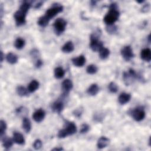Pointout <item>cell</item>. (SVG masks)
Instances as JSON below:
<instances>
[{"instance_id":"6da1fadb","label":"cell","mask_w":151,"mask_h":151,"mask_svg":"<svg viewBox=\"0 0 151 151\" xmlns=\"http://www.w3.org/2000/svg\"><path fill=\"white\" fill-rule=\"evenodd\" d=\"M31 6V2L24 1L21 5L20 9L14 13V17L15 19L16 25L17 26H21L26 24V16Z\"/></svg>"},{"instance_id":"7a4b0ae2","label":"cell","mask_w":151,"mask_h":151,"mask_svg":"<svg viewBox=\"0 0 151 151\" xmlns=\"http://www.w3.org/2000/svg\"><path fill=\"white\" fill-rule=\"evenodd\" d=\"M77 131V127L73 122H67L64 129L60 130L58 133L59 138H64L68 136L74 134Z\"/></svg>"},{"instance_id":"3957f363","label":"cell","mask_w":151,"mask_h":151,"mask_svg":"<svg viewBox=\"0 0 151 151\" xmlns=\"http://www.w3.org/2000/svg\"><path fill=\"white\" fill-rule=\"evenodd\" d=\"M119 12L117 9H110L109 11L104 17V22L108 25H113L119 19Z\"/></svg>"},{"instance_id":"277c9868","label":"cell","mask_w":151,"mask_h":151,"mask_svg":"<svg viewBox=\"0 0 151 151\" xmlns=\"http://www.w3.org/2000/svg\"><path fill=\"white\" fill-rule=\"evenodd\" d=\"M90 47L93 51H99L103 47V44L99 40V35L96 33L93 34L90 36Z\"/></svg>"},{"instance_id":"5b68a950","label":"cell","mask_w":151,"mask_h":151,"mask_svg":"<svg viewBox=\"0 0 151 151\" xmlns=\"http://www.w3.org/2000/svg\"><path fill=\"white\" fill-rule=\"evenodd\" d=\"M63 10V7L60 4H54L53 7L48 9L45 14V16L50 20L54 17L58 13L62 12Z\"/></svg>"},{"instance_id":"8992f818","label":"cell","mask_w":151,"mask_h":151,"mask_svg":"<svg viewBox=\"0 0 151 151\" xmlns=\"http://www.w3.org/2000/svg\"><path fill=\"white\" fill-rule=\"evenodd\" d=\"M67 22L63 19H57L54 23V32L58 36L61 34L66 30Z\"/></svg>"},{"instance_id":"52a82bcc","label":"cell","mask_w":151,"mask_h":151,"mask_svg":"<svg viewBox=\"0 0 151 151\" xmlns=\"http://www.w3.org/2000/svg\"><path fill=\"white\" fill-rule=\"evenodd\" d=\"M132 116L136 122H140L145 117V112L142 108H137L132 110Z\"/></svg>"},{"instance_id":"ba28073f","label":"cell","mask_w":151,"mask_h":151,"mask_svg":"<svg viewBox=\"0 0 151 151\" xmlns=\"http://www.w3.org/2000/svg\"><path fill=\"white\" fill-rule=\"evenodd\" d=\"M120 53L122 57L127 61L130 60L134 57L133 50L131 47L129 46H126L123 47L121 49Z\"/></svg>"},{"instance_id":"9c48e42d","label":"cell","mask_w":151,"mask_h":151,"mask_svg":"<svg viewBox=\"0 0 151 151\" xmlns=\"http://www.w3.org/2000/svg\"><path fill=\"white\" fill-rule=\"evenodd\" d=\"M46 116V112L43 109H38L33 115V118L35 122L40 123L42 122Z\"/></svg>"},{"instance_id":"30bf717a","label":"cell","mask_w":151,"mask_h":151,"mask_svg":"<svg viewBox=\"0 0 151 151\" xmlns=\"http://www.w3.org/2000/svg\"><path fill=\"white\" fill-rule=\"evenodd\" d=\"M73 64L76 67H83L86 63V58L84 56H80L76 58H74L72 59Z\"/></svg>"},{"instance_id":"8fae6325","label":"cell","mask_w":151,"mask_h":151,"mask_svg":"<svg viewBox=\"0 0 151 151\" xmlns=\"http://www.w3.org/2000/svg\"><path fill=\"white\" fill-rule=\"evenodd\" d=\"M73 86L72 82L70 79H66L62 83V89L64 94H67L72 89Z\"/></svg>"},{"instance_id":"7c38bea8","label":"cell","mask_w":151,"mask_h":151,"mask_svg":"<svg viewBox=\"0 0 151 151\" xmlns=\"http://www.w3.org/2000/svg\"><path fill=\"white\" fill-rule=\"evenodd\" d=\"M63 109H64V104H63V102L61 101L55 102L54 103H53L51 106V109L53 110V111L57 113H60L63 110Z\"/></svg>"},{"instance_id":"4fadbf2b","label":"cell","mask_w":151,"mask_h":151,"mask_svg":"<svg viewBox=\"0 0 151 151\" xmlns=\"http://www.w3.org/2000/svg\"><path fill=\"white\" fill-rule=\"evenodd\" d=\"M141 58L147 62L151 60V51L149 48H145L141 51L140 53Z\"/></svg>"},{"instance_id":"5bb4252c","label":"cell","mask_w":151,"mask_h":151,"mask_svg":"<svg viewBox=\"0 0 151 151\" xmlns=\"http://www.w3.org/2000/svg\"><path fill=\"white\" fill-rule=\"evenodd\" d=\"M13 140L19 145H23L25 143V139L23 135L19 132H14L13 134Z\"/></svg>"},{"instance_id":"9a60e30c","label":"cell","mask_w":151,"mask_h":151,"mask_svg":"<svg viewBox=\"0 0 151 151\" xmlns=\"http://www.w3.org/2000/svg\"><path fill=\"white\" fill-rule=\"evenodd\" d=\"M131 99V95L127 93H122L120 95L118 100L120 104L125 105L128 103Z\"/></svg>"},{"instance_id":"2e32d148","label":"cell","mask_w":151,"mask_h":151,"mask_svg":"<svg viewBox=\"0 0 151 151\" xmlns=\"http://www.w3.org/2000/svg\"><path fill=\"white\" fill-rule=\"evenodd\" d=\"M109 139L108 138H107L105 136H102L101 137H100L98 141V143H97V146L100 149H103L105 147H106L109 143Z\"/></svg>"},{"instance_id":"e0dca14e","label":"cell","mask_w":151,"mask_h":151,"mask_svg":"<svg viewBox=\"0 0 151 151\" xmlns=\"http://www.w3.org/2000/svg\"><path fill=\"white\" fill-rule=\"evenodd\" d=\"M74 49V45L73 44V43L70 41H67V43H66L64 44V45L62 47V51L64 53H71Z\"/></svg>"},{"instance_id":"ac0fdd59","label":"cell","mask_w":151,"mask_h":151,"mask_svg":"<svg viewBox=\"0 0 151 151\" xmlns=\"http://www.w3.org/2000/svg\"><path fill=\"white\" fill-rule=\"evenodd\" d=\"M99 92V88L97 84L92 85L87 90L88 93L90 96H96Z\"/></svg>"},{"instance_id":"d6986e66","label":"cell","mask_w":151,"mask_h":151,"mask_svg":"<svg viewBox=\"0 0 151 151\" xmlns=\"http://www.w3.org/2000/svg\"><path fill=\"white\" fill-rule=\"evenodd\" d=\"M6 60L11 64H14L18 61V57L13 53H9L6 56Z\"/></svg>"},{"instance_id":"ffe728a7","label":"cell","mask_w":151,"mask_h":151,"mask_svg":"<svg viewBox=\"0 0 151 151\" xmlns=\"http://www.w3.org/2000/svg\"><path fill=\"white\" fill-rule=\"evenodd\" d=\"M39 88V83L36 80H32L28 86V90L30 93H33L36 91Z\"/></svg>"},{"instance_id":"44dd1931","label":"cell","mask_w":151,"mask_h":151,"mask_svg":"<svg viewBox=\"0 0 151 151\" xmlns=\"http://www.w3.org/2000/svg\"><path fill=\"white\" fill-rule=\"evenodd\" d=\"M23 128L26 133H29L31 129V123L30 120L27 118H24L23 120Z\"/></svg>"},{"instance_id":"7402d4cb","label":"cell","mask_w":151,"mask_h":151,"mask_svg":"<svg viewBox=\"0 0 151 151\" xmlns=\"http://www.w3.org/2000/svg\"><path fill=\"white\" fill-rule=\"evenodd\" d=\"M3 139V146L6 149H9L11 148L13 145V142L14 140L8 137H4L2 138Z\"/></svg>"},{"instance_id":"603a6c76","label":"cell","mask_w":151,"mask_h":151,"mask_svg":"<svg viewBox=\"0 0 151 151\" xmlns=\"http://www.w3.org/2000/svg\"><path fill=\"white\" fill-rule=\"evenodd\" d=\"M65 71L63 70V68L58 67L55 68L54 70V76L56 79H60L63 78L64 76Z\"/></svg>"},{"instance_id":"cb8c5ba5","label":"cell","mask_w":151,"mask_h":151,"mask_svg":"<svg viewBox=\"0 0 151 151\" xmlns=\"http://www.w3.org/2000/svg\"><path fill=\"white\" fill-rule=\"evenodd\" d=\"M110 55V50L107 48L103 47L100 51H99V56L100 58L102 60L106 59Z\"/></svg>"},{"instance_id":"d4e9b609","label":"cell","mask_w":151,"mask_h":151,"mask_svg":"<svg viewBox=\"0 0 151 151\" xmlns=\"http://www.w3.org/2000/svg\"><path fill=\"white\" fill-rule=\"evenodd\" d=\"M25 44H26L25 40L23 38L19 37L16 40L14 43V46L17 49L20 50L24 47Z\"/></svg>"},{"instance_id":"484cf974","label":"cell","mask_w":151,"mask_h":151,"mask_svg":"<svg viewBox=\"0 0 151 151\" xmlns=\"http://www.w3.org/2000/svg\"><path fill=\"white\" fill-rule=\"evenodd\" d=\"M28 89H26L24 87L20 86L19 87H17V94L22 97L24 96H27L28 95Z\"/></svg>"},{"instance_id":"4316f807","label":"cell","mask_w":151,"mask_h":151,"mask_svg":"<svg viewBox=\"0 0 151 151\" xmlns=\"http://www.w3.org/2000/svg\"><path fill=\"white\" fill-rule=\"evenodd\" d=\"M49 21H50V20L48 19L45 16H44L43 17H41L38 19V24L42 27H45L48 25Z\"/></svg>"},{"instance_id":"83f0119b","label":"cell","mask_w":151,"mask_h":151,"mask_svg":"<svg viewBox=\"0 0 151 151\" xmlns=\"http://www.w3.org/2000/svg\"><path fill=\"white\" fill-rule=\"evenodd\" d=\"M6 129H7V124L5 121L1 120L0 121V133H1V138L3 137Z\"/></svg>"},{"instance_id":"f1b7e54d","label":"cell","mask_w":151,"mask_h":151,"mask_svg":"<svg viewBox=\"0 0 151 151\" xmlns=\"http://www.w3.org/2000/svg\"><path fill=\"white\" fill-rule=\"evenodd\" d=\"M98 68L97 66L94 64H90V65L88 66V67H87V69H86L87 73L90 74H95L98 71Z\"/></svg>"},{"instance_id":"f546056e","label":"cell","mask_w":151,"mask_h":151,"mask_svg":"<svg viewBox=\"0 0 151 151\" xmlns=\"http://www.w3.org/2000/svg\"><path fill=\"white\" fill-rule=\"evenodd\" d=\"M108 88H109V91L111 93H116L118 91V86L114 82L110 83V84L109 85Z\"/></svg>"},{"instance_id":"4dcf8cb0","label":"cell","mask_w":151,"mask_h":151,"mask_svg":"<svg viewBox=\"0 0 151 151\" xmlns=\"http://www.w3.org/2000/svg\"><path fill=\"white\" fill-rule=\"evenodd\" d=\"M42 146H43V143L41 140L40 139L36 140L33 143V147L36 150H39L41 148Z\"/></svg>"},{"instance_id":"1f68e13d","label":"cell","mask_w":151,"mask_h":151,"mask_svg":"<svg viewBox=\"0 0 151 151\" xmlns=\"http://www.w3.org/2000/svg\"><path fill=\"white\" fill-rule=\"evenodd\" d=\"M107 31L110 33V34H113L115 33H116V30H117V28L114 25H110L108 26L107 28H106Z\"/></svg>"},{"instance_id":"d6a6232c","label":"cell","mask_w":151,"mask_h":151,"mask_svg":"<svg viewBox=\"0 0 151 151\" xmlns=\"http://www.w3.org/2000/svg\"><path fill=\"white\" fill-rule=\"evenodd\" d=\"M90 127L87 124H83L82 126L81 129H80V133H87L89 130Z\"/></svg>"},{"instance_id":"836d02e7","label":"cell","mask_w":151,"mask_h":151,"mask_svg":"<svg viewBox=\"0 0 151 151\" xmlns=\"http://www.w3.org/2000/svg\"><path fill=\"white\" fill-rule=\"evenodd\" d=\"M149 9H150L149 4H146V5L143 7V9H142V12H144V13H146V12H147V11H149Z\"/></svg>"},{"instance_id":"e575fe53","label":"cell","mask_w":151,"mask_h":151,"mask_svg":"<svg viewBox=\"0 0 151 151\" xmlns=\"http://www.w3.org/2000/svg\"><path fill=\"white\" fill-rule=\"evenodd\" d=\"M43 65V61L41 60H38L36 63V66L37 68H40Z\"/></svg>"},{"instance_id":"d590c367","label":"cell","mask_w":151,"mask_h":151,"mask_svg":"<svg viewBox=\"0 0 151 151\" xmlns=\"http://www.w3.org/2000/svg\"><path fill=\"white\" fill-rule=\"evenodd\" d=\"M43 2L42 1H40V2H38V3H37L36 5H35V6H34V8H36V9H38V8H40L41 6H42V4H43Z\"/></svg>"},{"instance_id":"8d00e7d4","label":"cell","mask_w":151,"mask_h":151,"mask_svg":"<svg viewBox=\"0 0 151 151\" xmlns=\"http://www.w3.org/2000/svg\"><path fill=\"white\" fill-rule=\"evenodd\" d=\"M75 113H74V114H75V116H78V117H79V116L81 115V114H82V112L80 111L79 110H76V111H75Z\"/></svg>"},{"instance_id":"74e56055","label":"cell","mask_w":151,"mask_h":151,"mask_svg":"<svg viewBox=\"0 0 151 151\" xmlns=\"http://www.w3.org/2000/svg\"><path fill=\"white\" fill-rule=\"evenodd\" d=\"M63 149L62 147H56L52 149V150H62Z\"/></svg>"},{"instance_id":"f35d334b","label":"cell","mask_w":151,"mask_h":151,"mask_svg":"<svg viewBox=\"0 0 151 151\" xmlns=\"http://www.w3.org/2000/svg\"><path fill=\"white\" fill-rule=\"evenodd\" d=\"M1 57V62L2 63L3 61V59H4V54H3V53L2 51H1V57Z\"/></svg>"},{"instance_id":"ab89813d","label":"cell","mask_w":151,"mask_h":151,"mask_svg":"<svg viewBox=\"0 0 151 151\" xmlns=\"http://www.w3.org/2000/svg\"><path fill=\"white\" fill-rule=\"evenodd\" d=\"M90 3H91V5H92V6H95V5H96V1H92L90 2Z\"/></svg>"},{"instance_id":"60d3db41","label":"cell","mask_w":151,"mask_h":151,"mask_svg":"<svg viewBox=\"0 0 151 151\" xmlns=\"http://www.w3.org/2000/svg\"><path fill=\"white\" fill-rule=\"evenodd\" d=\"M138 3H143L144 2V1H137Z\"/></svg>"}]
</instances>
